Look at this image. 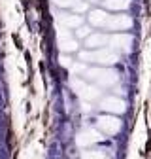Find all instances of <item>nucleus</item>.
<instances>
[{"instance_id":"1","label":"nucleus","mask_w":151,"mask_h":159,"mask_svg":"<svg viewBox=\"0 0 151 159\" xmlns=\"http://www.w3.org/2000/svg\"><path fill=\"white\" fill-rule=\"evenodd\" d=\"M151 152V138L147 140V144H145V153H149Z\"/></svg>"},{"instance_id":"2","label":"nucleus","mask_w":151,"mask_h":159,"mask_svg":"<svg viewBox=\"0 0 151 159\" xmlns=\"http://www.w3.org/2000/svg\"><path fill=\"white\" fill-rule=\"evenodd\" d=\"M149 17H151V11H149Z\"/></svg>"}]
</instances>
